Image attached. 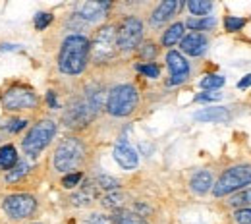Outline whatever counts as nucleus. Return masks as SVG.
<instances>
[{"instance_id":"obj_1","label":"nucleus","mask_w":251,"mask_h":224,"mask_svg":"<svg viewBox=\"0 0 251 224\" xmlns=\"http://www.w3.org/2000/svg\"><path fill=\"white\" fill-rule=\"evenodd\" d=\"M91 41L85 35H68L60 45L58 68L66 75H79L89 62Z\"/></svg>"},{"instance_id":"obj_26","label":"nucleus","mask_w":251,"mask_h":224,"mask_svg":"<svg viewBox=\"0 0 251 224\" xmlns=\"http://www.w3.org/2000/svg\"><path fill=\"white\" fill-rule=\"evenodd\" d=\"M95 186H97L99 190H106V192H116V190L120 188V182H118L116 178H112V176L100 174V176H97V178H95Z\"/></svg>"},{"instance_id":"obj_22","label":"nucleus","mask_w":251,"mask_h":224,"mask_svg":"<svg viewBox=\"0 0 251 224\" xmlns=\"http://www.w3.org/2000/svg\"><path fill=\"white\" fill-rule=\"evenodd\" d=\"M184 25H188L189 29H193L195 33H199L205 31V29H213L217 25V20L211 18V16H207V18H189Z\"/></svg>"},{"instance_id":"obj_37","label":"nucleus","mask_w":251,"mask_h":224,"mask_svg":"<svg viewBox=\"0 0 251 224\" xmlns=\"http://www.w3.org/2000/svg\"><path fill=\"white\" fill-rule=\"evenodd\" d=\"M220 93H201V95L195 97V100H199V102H205V100H219L220 99Z\"/></svg>"},{"instance_id":"obj_36","label":"nucleus","mask_w":251,"mask_h":224,"mask_svg":"<svg viewBox=\"0 0 251 224\" xmlns=\"http://www.w3.org/2000/svg\"><path fill=\"white\" fill-rule=\"evenodd\" d=\"M85 224H114V223H112V217H106V215H100V213H93V215H89V219L85 221Z\"/></svg>"},{"instance_id":"obj_33","label":"nucleus","mask_w":251,"mask_h":224,"mask_svg":"<svg viewBox=\"0 0 251 224\" xmlns=\"http://www.w3.org/2000/svg\"><path fill=\"white\" fill-rule=\"evenodd\" d=\"M137 72L143 74L145 77H151V79H157L158 75H160V68H158L157 64H153V62H149V64H139L137 66Z\"/></svg>"},{"instance_id":"obj_29","label":"nucleus","mask_w":251,"mask_h":224,"mask_svg":"<svg viewBox=\"0 0 251 224\" xmlns=\"http://www.w3.org/2000/svg\"><path fill=\"white\" fill-rule=\"evenodd\" d=\"M230 205L232 207H240V209H246L248 205H251V190H244L242 193L234 195L230 199Z\"/></svg>"},{"instance_id":"obj_4","label":"nucleus","mask_w":251,"mask_h":224,"mask_svg":"<svg viewBox=\"0 0 251 224\" xmlns=\"http://www.w3.org/2000/svg\"><path fill=\"white\" fill-rule=\"evenodd\" d=\"M137 102H139L137 89L131 83H122L116 85L106 97V112L116 118H124L137 108Z\"/></svg>"},{"instance_id":"obj_34","label":"nucleus","mask_w":251,"mask_h":224,"mask_svg":"<svg viewBox=\"0 0 251 224\" xmlns=\"http://www.w3.org/2000/svg\"><path fill=\"white\" fill-rule=\"evenodd\" d=\"M27 126V120H24V118H12V120H8L6 122V131H10V133H20L22 129Z\"/></svg>"},{"instance_id":"obj_2","label":"nucleus","mask_w":251,"mask_h":224,"mask_svg":"<svg viewBox=\"0 0 251 224\" xmlns=\"http://www.w3.org/2000/svg\"><path fill=\"white\" fill-rule=\"evenodd\" d=\"M83 160H85V143L77 137H66L58 143L52 162L58 172L70 174L75 168H79Z\"/></svg>"},{"instance_id":"obj_13","label":"nucleus","mask_w":251,"mask_h":224,"mask_svg":"<svg viewBox=\"0 0 251 224\" xmlns=\"http://www.w3.org/2000/svg\"><path fill=\"white\" fill-rule=\"evenodd\" d=\"M209 47V41L203 33H189L182 39V52L189 56H201Z\"/></svg>"},{"instance_id":"obj_41","label":"nucleus","mask_w":251,"mask_h":224,"mask_svg":"<svg viewBox=\"0 0 251 224\" xmlns=\"http://www.w3.org/2000/svg\"><path fill=\"white\" fill-rule=\"evenodd\" d=\"M25 224H41V223H25Z\"/></svg>"},{"instance_id":"obj_17","label":"nucleus","mask_w":251,"mask_h":224,"mask_svg":"<svg viewBox=\"0 0 251 224\" xmlns=\"http://www.w3.org/2000/svg\"><path fill=\"white\" fill-rule=\"evenodd\" d=\"M97 197H99V188L95 186V182H87L85 186H81L79 192L72 195V203L77 207H85V205H91Z\"/></svg>"},{"instance_id":"obj_9","label":"nucleus","mask_w":251,"mask_h":224,"mask_svg":"<svg viewBox=\"0 0 251 224\" xmlns=\"http://www.w3.org/2000/svg\"><path fill=\"white\" fill-rule=\"evenodd\" d=\"M143 39V24L139 18L135 16H127L120 22V25L116 27V43H118V50H135L139 47Z\"/></svg>"},{"instance_id":"obj_6","label":"nucleus","mask_w":251,"mask_h":224,"mask_svg":"<svg viewBox=\"0 0 251 224\" xmlns=\"http://www.w3.org/2000/svg\"><path fill=\"white\" fill-rule=\"evenodd\" d=\"M118 52V43H116V27L114 25H102L99 31L95 33L91 41V50L89 56L95 64L108 62L116 56Z\"/></svg>"},{"instance_id":"obj_38","label":"nucleus","mask_w":251,"mask_h":224,"mask_svg":"<svg viewBox=\"0 0 251 224\" xmlns=\"http://www.w3.org/2000/svg\"><path fill=\"white\" fill-rule=\"evenodd\" d=\"M47 102L50 108H58V99H56V93L54 91H49L47 93Z\"/></svg>"},{"instance_id":"obj_27","label":"nucleus","mask_w":251,"mask_h":224,"mask_svg":"<svg viewBox=\"0 0 251 224\" xmlns=\"http://www.w3.org/2000/svg\"><path fill=\"white\" fill-rule=\"evenodd\" d=\"M50 24H52V14L50 12H39L33 20V25H35L37 31H45Z\"/></svg>"},{"instance_id":"obj_21","label":"nucleus","mask_w":251,"mask_h":224,"mask_svg":"<svg viewBox=\"0 0 251 224\" xmlns=\"http://www.w3.org/2000/svg\"><path fill=\"white\" fill-rule=\"evenodd\" d=\"M112 223L114 224H149L141 215L131 213V211H126V209L114 211V215H112Z\"/></svg>"},{"instance_id":"obj_5","label":"nucleus","mask_w":251,"mask_h":224,"mask_svg":"<svg viewBox=\"0 0 251 224\" xmlns=\"http://www.w3.org/2000/svg\"><path fill=\"white\" fill-rule=\"evenodd\" d=\"M39 106V97L29 85L14 83L2 93V108L6 112H25Z\"/></svg>"},{"instance_id":"obj_40","label":"nucleus","mask_w":251,"mask_h":224,"mask_svg":"<svg viewBox=\"0 0 251 224\" xmlns=\"http://www.w3.org/2000/svg\"><path fill=\"white\" fill-rule=\"evenodd\" d=\"M20 45H0V50H18Z\"/></svg>"},{"instance_id":"obj_10","label":"nucleus","mask_w":251,"mask_h":224,"mask_svg":"<svg viewBox=\"0 0 251 224\" xmlns=\"http://www.w3.org/2000/svg\"><path fill=\"white\" fill-rule=\"evenodd\" d=\"M95 114H97V110L91 106V102L87 99H79V100H74L68 106V110L64 114V122L70 128H81V126H87L93 120Z\"/></svg>"},{"instance_id":"obj_28","label":"nucleus","mask_w":251,"mask_h":224,"mask_svg":"<svg viewBox=\"0 0 251 224\" xmlns=\"http://www.w3.org/2000/svg\"><path fill=\"white\" fill-rule=\"evenodd\" d=\"M158 49L155 43H151V41H147V43H143L141 47H139V56L143 58V60H147V64H149V60H153L155 56H157Z\"/></svg>"},{"instance_id":"obj_19","label":"nucleus","mask_w":251,"mask_h":224,"mask_svg":"<svg viewBox=\"0 0 251 224\" xmlns=\"http://www.w3.org/2000/svg\"><path fill=\"white\" fill-rule=\"evenodd\" d=\"M20 162V157H18V151L14 145H2L0 147V170H12L16 164Z\"/></svg>"},{"instance_id":"obj_32","label":"nucleus","mask_w":251,"mask_h":224,"mask_svg":"<svg viewBox=\"0 0 251 224\" xmlns=\"http://www.w3.org/2000/svg\"><path fill=\"white\" fill-rule=\"evenodd\" d=\"M224 85V77L222 75H205L201 79V87L203 89H219Z\"/></svg>"},{"instance_id":"obj_24","label":"nucleus","mask_w":251,"mask_h":224,"mask_svg":"<svg viewBox=\"0 0 251 224\" xmlns=\"http://www.w3.org/2000/svg\"><path fill=\"white\" fill-rule=\"evenodd\" d=\"M188 8L193 16L207 18V14L213 10V2H209V0H189Z\"/></svg>"},{"instance_id":"obj_25","label":"nucleus","mask_w":251,"mask_h":224,"mask_svg":"<svg viewBox=\"0 0 251 224\" xmlns=\"http://www.w3.org/2000/svg\"><path fill=\"white\" fill-rule=\"evenodd\" d=\"M27 170H29V166L24 162V160H20L12 170H8L6 172V176H4V180L8 182V184H16V182H20L25 174H27Z\"/></svg>"},{"instance_id":"obj_35","label":"nucleus","mask_w":251,"mask_h":224,"mask_svg":"<svg viewBox=\"0 0 251 224\" xmlns=\"http://www.w3.org/2000/svg\"><path fill=\"white\" fill-rule=\"evenodd\" d=\"M234 217H236V223L238 224H251V207L238 209Z\"/></svg>"},{"instance_id":"obj_11","label":"nucleus","mask_w":251,"mask_h":224,"mask_svg":"<svg viewBox=\"0 0 251 224\" xmlns=\"http://www.w3.org/2000/svg\"><path fill=\"white\" fill-rule=\"evenodd\" d=\"M166 64L170 70V85H180L184 81H188L189 77V64L188 60L182 56V52H176V50H170L166 54Z\"/></svg>"},{"instance_id":"obj_30","label":"nucleus","mask_w":251,"mask_h":224,"mask_svg":"<svg viewBox=\"0 0 251 224\" xmlns=\"http://www.w3.org/2000/svg\"><path fill=\"white\" fill-rule=\"evenodd\" d=\"M244 25H246V20H244V18H236V16H226V20H224V27H226V31H230V33L240 31V29H242Z\"/></svg>"},{"instance_id":"obj_39","label":"nucleus","mask_w":251,"mask_h":224,"mask_svg":"<svg viewBox=\"0 0 251 224\" xmlns=\"http://www.w3.org/2000/svg\"><path fill=\"white\" fill-rule=\"evenodd\" d=\"M238 87H240V89H248V87H251V74H248V75L238 83Z\"/></svg>"},{"instance_id":"obj_12","label":"nucleus","mask_w":251,"mask_h":224,"mask_svg":"<svg viewBox=\"0 0 251 224\" xmlns=\"http://www.w3.org/2000/svg\"><path fill=\"white\" fill-rule=\"evenodd\" d=\"M112 157H114V160H116L122 168H126V170H133V168L139 164V157H137L135 149L129 147L126 141H120V143L114 145Z\"/></svg>"},{"instance_id":"obj_7","label":"nucleus","mask_w":251,"mask_h":224,"mask_svg":"<svg viewBox=\"0 0 251 224\" xmlns=\"http://www.w3.org/2000/svg\"><path fill=\"white\" fill-rule=\"evenodd\" d=\"M2 211L12 223H22L37 213V199L29 193H12L2 199Z\"/></svg>"},{"instance_id":"obj_15","label":"nucleus","mask_w":251,"mask_h":224,"mask_svg":"<svg viewBox=\"0 0 251 224\" xmlns=\"http://www.w3.org/2000/svg\"><path fill=\"white\" fill-rule=\"evenodd\" d=\"M110 8V2H83L77 6V16L83 20H99L100 16H104V12Z\"/></svg>"},{"instance_id":"obj_18","label":"nucleus","mask_w":251,"mask_h":224,"mask_svg":"<svg viewBox=\"0 0 251 224\" xmlns=\"http://www.w3.org/2000/svg\"><path fill=\"white\" fill-rule=\"evenodd\" d=\"M189 186H191V190H193V192L199 193V195L207 193L211 188H213V176H211V172H207V170L197 172V174L191 178Z\"/></svg>"},{"instance_id":"obj_14","label":"nucleus","mask_w":251,"mask_h":224,"mask_svg":"<svg viewBox=\"0 0 251 224\" xmlns=\"http://www.w3.org/2000/svg\"><path fill=\"white\" fill-rule=\"evenodd\" d=\"M182 4L178 2V0H166V2H160L157 6V10L153 12V16H151V24L153 25H162L164 22H168L176 12H178V8H180Z\"/></svg>"},{"instance_id":"obj_16","label":"nucleus","mask_w":251,"mask_h":224,"mask_svg":"<svg viewBox=\"0 0 251 224\" xmlns=\"http://www.w3.org/2000/svg\"><path fill=\"white\" fill-rule=\"evenodd\" d=\"M193 118L197 122H226L230 118V112L222 106H211V108H203V110L195 112Z\"/></svg>"},{"instance_id":"obj_3","label":"nucleus","mask_w":251,"mask_h":224,"mask_svg":"<svg viewBox=\"0 0 251 224\" xmlns=\"http://www.w3.org/2000/svg\"><path fill=\"white\" fill-rule=\"evenodd\" d=\"M58 126L54 120H39L37 124H33L31 129L27 131V135L22 141V149L29 159H37L52 141V137L56 135Z\"/></svg>"},{"instance_id":"obj_31","label":"nucleus","mask_w":251,"mask_h":224,"mask_svg":"<svg viewBox=\"0 0 251 224\" xmlns=\"http://www.w3.org/2000/svg\"><path fill=\"white\" fill-rule=\"evenodd\" d=\"M81 180H83V174L81 172H70V174H64L62 186L66 190H74L75 186H79Z\"/></svg>"},{"instance_id":"obj_8","label":"nucleus","mask_w":251,"mask_h":224,"mask_svg":"<svg viewBox=\"0 0 251 224\" xmlns=\"http://www.w3.org/2000/svg\"><path fill=\"white\" fill-rule=\"evenodd\" d=\"M250 184H251V164L232 166V168H228L220 176L219 182L213 186V193L217 197L230 195V193L238 192V190H242V188H246Z\"/></svg>"},{"instance_id":"obj_20","label":"nucleus","mask_w":251,"mask_h":224,"mask_svg":"<svg viewBox=\"0 0 251 224\" xmlns=\"http://www.w3.org/2000/svg\"><path fill=\"white\" fill-rule=\"evenodd\" d=\"M184 29H186V25L184 24H172L164 35H162V47H174L176 43H182V39H184Z\"/></svg>"},{"instance_id":"obj_23","label":"nucleus","mask_w":251,"mask_h":224,"mask_svg":"<svg viewBox=\"0 0 251 224\" xmlns=\"http://www.w3.org/2000/svg\"><path fill=\"white\" fill-rule=\"evenodd\" d=\"M100 205L102 207H106V209H114V211H118V209H122V205H124V195L118 192H108L102 195V199H100Z\"/></svg>"}]
</instances>
